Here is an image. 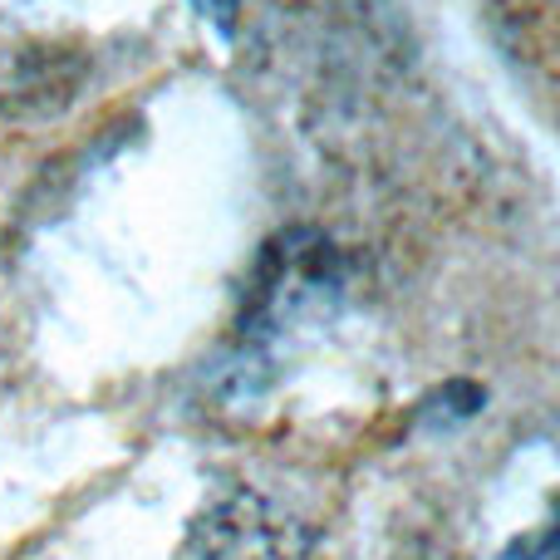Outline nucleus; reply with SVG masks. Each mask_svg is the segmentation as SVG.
Segmentation results:
<instances>
[{
  "instance_id": "obj_3",
  "label": "nucleus",
  "mask_w": 560,
  "mask_h": 560,
  "mask_svg": "<svg viewBox=\"0 0 560 560\" xmlns=\"http://www.w3.org/2000/svg\"><path fill=\"white\" fill-rule=\"evenodd\" d=\"M192 5H197V15L212 20L222 35H232V30H236V15H242V0H192Z\"/></svg>"
},
{
  "instance_id": "obj_2",
  "label": "nucleus",
  "mask_w": 560,
  "mask_h": 560,
  "mask_svg": "<svg viewBox=\"0 0 560 560\" xmlns=\"http://www.w3.org/2000/svg\"><path fill=\"white\" fill-rule=\"evenodd\" d=\"M202 560H300V532L261 497H226L197 526Z\"/></svg>"
},
{
  "instance_id": "obj_1",
  "label": "nucleus",
  "mask_w": 560,
  "mask_h": 560,
  "mask_svg": "<svg viewBox=\"0 0 560 560\" xmlns=\"http://www.w3.org/2000/svg\"><path fill=\"white\" fill-rule=\"evenodd\" d=\"M345 252L335 236L315 232V226H285L256 252V266L246 276L242 295V335L246 354H271L285 339L319 329L335 319L339 300H345Z\"/></svg>"
},
{
  "instance_id": "obj_4",
  "label": "nucleus",
  "mask_w": 560,
  "mask_h": 560,
  "mask_svg": "<svg viewBox=\"0 0 560 560\" xmlns=\"http://www.w3.org/2000/svg\"><path fill=\"white\" fill-rule=\"evenodd\" d=\"M506 560H556V536H551V526H546V532H536V536H526V541H516Z\"/></svg>"
}]
</instances>
